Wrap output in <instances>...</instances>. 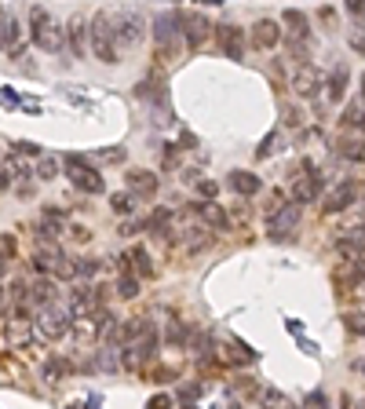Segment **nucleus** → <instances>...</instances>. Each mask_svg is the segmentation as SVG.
<instances>
[{
    "label": "nucleus",
    "instance_id": "1",
    "mask_svg": "<svg viewBox=\"0 0 365 409\" xmlns=\"http://www.w3.org/2000/svg\"><path fill=\"white\" fill-rule=\"evenodd\" d=\"M29 22H33L29 37H33V44L40 52H62V48H66V29H62L44 8H29Z\"/></svg>",
    "mask_w": 365,
    "mask_h": 409
},
{
    "label": "nucleus",
    "instance_id": "2",
    "mask_svg": "<svg viewBox=\"0 0 365 409\" xmlns=\"http://www.w3.org/2000/svg\"><path fill=\"white\" fill-rule=\"evenodd\" d=\"M110 26H114V41L117 44H128V48L147 37V15H142L139 8H117V11H110Z\"/></svg>",
    "mask_w": 365,
    "mask_h": 409
},
{
    "label": "nucleus",
    "instance_id": "3",
    "mask_svg": "<svg viewBox=\"0 0 365 409\" xmlns=\"http://www.w3.org/2000/svg\"><path fill=\"white\" fill-rule=\"evenodd\" d=\"M88 37H91V52H95V59L106 62V66H114V62H117V44H114V26H110V8L91 15Z\"/></svg>",
    "mask_w": 365,
    "mask_h": 409
},
{
    "label": "nucleus",
    "instance_id": "4",
    "mask_svg": "<svg viewBox=\"0 0 365 409\" xmlns=\"http://www.w3.org/2000/svg\"><path fill=\"white\" fill-rule=\"evenodd\" d=\"M70 325H73V315H70V307L66 303H47L37 310V322H33V329L40 340H62L70 333Z\"/></svg>",
    "mask_w": 365,
    "mask_h": 409
},
{
    "label": "nucleus",
    "instance_id": "5",
    "mask_svg": "<svg viewBox=\"0 0 365 409\" xmlns=\"http://www.w3.org/2000/svg\"><path fill=\"white\" fill-rule=\"evenodd\" d=\"M66 175H70V183H73L77 190H84V194H103V190H106L103 175L95 172L91 165H84V157H77V154L66 157Z\"/></svg>",
    "mask_w": 365,
    "mask_h": 409
},
{
    "label": "nucleus",
    "instance_id": "6",
    "mask_svg": "<svg viewBox=\"0 0 365 409\" xmlns=\"http://www.w3.org/2000/svg\"><path fill=\"white\" fill-rule=\"evenodd\" d=\"M179 37V15L176 11H161L154 19V41H157V59H168L172 55V41Z\"/></svg>",
    "mask_w": 365,
    "mask_h": 409
},
{
    "label": "nucleus",
    "instance_id": "7",
    "mask_svg": "<svg viewBox=\"0 0 365 409\" xmlns=\"http://www.w3.org/2000/svg\"><path fill=\"white\" fill-rule=\"evenodd\" d=\"M355 198H358V183H355V179H340V183L322 198V212H325V216H332V212H343L347 205H355Z\"/></svg>",
    "mask_w": 365,
    "mask_h": 409
},
{
    "label": "nucleus",
    "instance_id": "8",
    "mask_svg": "<svg viewBox=\"0 0 365 409\" xmlns=\"http://www.w3.org/2000/svg\"><path fill=\"white\" fill-rule=\"evenodd\" d=\"M179 15V26H183V34H186V48H190V52H198V48H201V41L204 37H209V19H204V15L201 11H176Z\"/></svg>",
    "mask_w": 365,
    "mask_h": 409
},
{
    "label": "nucleus",
    "instance_id": "9",
    "mask_svg": "<svg viewBox=\"0 0 365 409\" xmlns=\"http://www.w3.org/2000/svg\"><path fill=\"white\" fill-rule=\"evenodd\" d=\"M299 99H314L318 95V88H322V70L318 66H296V73H292V85H289Z\"/></svg>",
    "mask_w": 365,
    "mask_h": 409
},
{
    "label": "nucleus",
    "instance_id": "10",
    "mask_svg": "<svg viewBox=\"0 0 365 409\" xmlns=\"http://www.w3.org/2000/svg\"><path fill=\"white\" fill-rule=\"evenodd\" d=\"M103 292H106V289H95V285L77 289L73 296H70V315H77V318L95 315V310H99V303H103Z\"/></svg>",
    "mask_w": 365,
    "mask_h": 409
},
{
    "label": "nucleus",
    "instance_id": "11",
    "mask_svg": "<svg viewBox=\"0 0 365 409\" xmlns=\"http://www.w3.org/2000/svg\"><path fill=\"white\" fill-rule=\"evenodd\" d=\"M212 245V231L209 227H186L179 234V256H201Z\"/></svg>",
    "mask_w": 365,
    "mask_h": 409
},
{
    "label": "nucleus",
    "instance_id": "12",
    "mask_svg": "<svg viewBox=\"0 0 365 409\" xmlns=\"http://www.w3.org/2000/svg\"><path fill=\"white\" fill-rule=\"evenodd\" d=\"M299 223V205H292V201H285L274 216H267V231H271L274 238H285L292 231V227Z\"/></svg>",
    "mask_w": 365,
    "mask_h": 409
},
{
    "label": "nucleus",
    "instance_id": "13",
    "mask_svg": "<svg viewBox=\"0 0 365 409\" xmlns=\"http://www.w3.org/2000/svg\"><path fill=\"white\" fill-rule=\"evenodd\" d=\"M66 37H70V52H73V59H84L88 55V19L81 11L73 15V19L66 22Z\"/></svg>",
    "mask_w": 365,
    "mask_h": 409
},
{
    "label": "nucleus",
    "instance_id": "14",
    "mask_svg": "<svg viewBox=\"0 0 365 409\" xmlns=\"http://www.w3.org/2000/svg\"><path fill=\"white\" fill-rule=\"evenodd\" d=\"M248 41H252V48L267 52V48H274V44L281 41V29H278V22H274V19H260L256 26L248 29Z\"/></svg>",
    "mask_w": 365,
    "mask_h": 409
},
{
    "label": "nucleus",
    "instance_id": "15",
    "mask_svg": "<svg viewBox=\"0 0 365 409\" xmlns=\"http://www.w3.org/2000/svg\"><path fill=\"white\" fill-rule=\"evenodd\" d=\"M322 194V175H304L292 183V205H311Z\"/></svg>",
    "mask_w": 365,
    "mask_h": 409
},
{
    "label": "nucleus",
    "instance_id": "16",
    "mask_svg": "<svg viewBox=\"0 0 365 409\" xmlns=\"http://www.w3.org/2000/svg\"><path fill=\"white\" fill-rule=\"evenodd\" d=\"M157 187H161V183H157L154 172H147V168H132L128 172V190L135 194V198H154Z\"/></svg>",
    "mask_w": 365,
    "mask_h": 409
},
{
    "label": "nucleus",
    "instance_id": "17",
    "mask_svg": "<svg viewBox=\"0 0 365 409\" xmlns=\"http://www.w3.org/2000/svg\"><path fill=\"white\" fill-rule=\"evenodd\" d=\"M194 212H198V216H201V223L204 227H212V231H227V227H230V216H227V212L223 208H219L216 201H198L194 205Z\"/></svg>",
    "mask_w": 365,
    "mask_h": 409
},
{
    "label": "nucleus",
    "instance_id": "18",
    "mask_svg": "<svg viewBox=\"0 0 365 409\" xmlns=\"http://www.w3.org/2000/svg\"><path fill=\"white\" fill-rule=\"evenodd\" d=\"M22 26L19 22H15V19H8L4 22V29H0V48H4V52L11 55V59H19L22 55Z\"/></svg>",
    "mask_w": 365,
    "mask_h": 409
},
{
    "label": "nucleus",
    "instance_id": "19",
    "mask_svg": "<svg viewBox=\"0 0 365 409\" xmlns=\"http://www.w3.org/2000/svg\"><path fill=\"white\" fill-rule=\"evenodd\" d=\"M219 44H223L227 59H241L245 55V34L237 26H219Z\"/></svg>",
    "mask_w": 365,
    "mask_h": 409
},
{
    "label": "nucleus",
    "instance_id": "20",
    "mask_svg": "<svg viewBox=\"0 0 365 409\" xmlns=\"http://www.w3.org/2000/svg\"><path fill=\"white\" fill-rule=\"evenodd\" d=\"M227 187H230L234 194H241V198H252V194H260V190H263V179H260V175H252V172H230Z\"/></svg>",
    "mask_w": 365,
    "mask_h": 409
},
{
    "label": "nucleus",
    "instance_id": "21",
    "mask_svg": "<svg viewBox=\"0 0 365 409\" xmlns=\"http://www.w3.org/2000/svg\"><path fill=\"white\" fill-rule=\"evenodd\" d=\"M219 362H227V366H248V362H256V351H248L245 343H223L219 347Z\"/></svg>",
    "mask_w": 365,
    "mask_h": 409
},
{
    "label": "nucleus",
    "instance_id": "22",
    "mask_svg": "<svg viewBox=\"0 0 365 409\" xmlns=\"http://www.w3.org/2000/svg\"><path fill=\"white\" fill-rule=\"evenodd\" d=\"M285 26H289V44H307L311 29H307V15L304 11H285Z\"/></svg>",
    "mask_w": 365,
    "mask_h": 409
},
{
    "label": "nucleus",
    "instance_id": "23",
    "mask_svg": "<svg viewBox=\"0 0 365 409\" xmlns=\"http://www.w3.org/2000/svg\"><path fill=\"white\" fill-rule=\"evenodd\" d=\"M343 95H347V66L340 62V66L332 70V77H329V92H325V99H329V103H343Z\"/></svg>",
    "mask_w": 365,
    "mask_h": 409
},
{
    "label": "nucleus",
    "instance_id": "24",
    "mask_svg": "<svg viewBox=\"0 0 365 409\" xmlns=\"http://www.w3.org/2000/svg\"><path fill=\"white\" fill-rule=\"evenodd\" d=\"M336 154L340 157H347V161H365V143L362 139H340V146H336Z\"/></svg>",
    "mask_w": 365,
    "mask_h": 409
},
{
    "label": "nucleus",
    "instance_id": "25",
    "mask_svg": "<svg viewBox=\"0 0 365 409\" xmlns=\"http://www.w3.org/2000/svg\"><path fill=\"white\" fill-rule=\"evenodd\" d=\"M340 124L343 128H365V110H362V103H351L343 110V117H340Z\"/></svg>",
    "mask_w": 365,
    "mask_h": 409
},
{
    "label": "nucleus",
    "instance_id": "26",
    "mask_svg": "<svg viewBox=\"0 0 365 409\" xmlns=\"http://www.w3.org/2000/svg\"><path fill=\"white\" fill-rule=\"evenodd\" d=\"M124 256H128V259H135V274H142V278H150V274H154V267H150V256H147V249H139V245H135V249H128V252H124Z\"/></svg>",
    "mask_w": 365,
    "mask_h": 409
},
{
    "label": "nucleus",
    "instance_id": "27",
    "mask_svg": "<svg viewBox=\"0 0 365 409\" xmlns=\"http://www.w3.org/2000/svg\"><path fill=\"white\" fill-rule=\"evenodd\" d=\"M33 303H40V307H47V303H55V285L52 282H33Z\"/></svg>",
    "mask_w": 365,
    "mask_h": 409
},
{
    "label": "nucleus",
    "instance_id": "28",
    "mask_svg": "<svg viewBox=\"0 0 365 409\" xmlns=\"http://www.w3.org/2000/svg\"><path fill=\"white\" fill-rule=\"evenodd\" d=\"M347 329H351L355 336H365V303L347 310Z\"/></svg>",
    "mask_w": 365,
    "mask_h": 409
},
{
    "label": "nucleus",
    "instance_id": "29",
    "mask_svg": "<svg viewBox=\"0 0 365 409\" xmlns=\"http://www.w3.org/2000/svg\"><path fill=\"white\" fill-rule=\"evenodd\" d=\"M55 175H59V157H40L37 161V179L47 183V179H55Z\"/></svg>",
    "mask_w": 365,
    "mask_h": 409
},
{
    "label": "nucleus",
    "instance_id": "30",
    "mask_svg": "<svg viewBox=\"0 0 365 409\" xmlns=\"http://www.w3.org/2000/svg\"><path fill=\"white\" fill-rule=\"evenodd\" d=\"M55 278H62V282H70V278H77V259H70V256H62L59 264H55V271H52Z\"/></svg>",
    "mask_w": 365,
    "mask_h": 409
},
{
    "label": "nucleus",
    "instance_id": "31",
    "mask_svg": "<svg viewBox=\"0 0 365 409\" xmlns=\"http://www.w3.org/2000/svg\"><path fill=\"white\" fill-rule=\"evenodd\" d=\"M110 208L117 212V216H132V194H114V198H110Z\"/></svg>",
    "mask_w": 365,
    "mask_h": 409
},
{
    "label": "nucleus",
    "instance_id": "32",
    "mask_svg": "<svg viewBox=\"0 0 365 409\" xmlns=\"http://www.w3.org/2000/svg\"><path fill=\"white\" fill-rule=\"evenodd\" d=\"M117 289H121V296H124V300H135V296H139V278H132V274H121Z\"/></svg>",
    "mask_w": 365,
    "mask_h": 409
},
{
    "label": "nucleus",
    "instance_id": "33",
    "mask_svg": "<svg viewBox=\"0 0 365 409\" xmlns=\"http://www.w3.org/2000/svg\"><path fill=\"white\" fill-rule=\"evenodd\" d=\"M62 376H66V366H62L59 358H52V362L44 366V380H47V384H59Z\"/></svg>",
    "mask_w": 365,
    "mask_h": 409
},
{
    "label": "nucleus",
    "instance_id": "34",
    "mask_svg": "<svg viewBox=\"0 0 365 409\" xmlns=\"http://www.w3.org/2000/svg\"><path fill=\"white\" fill-rule=\"evenodd\" d=\"M347 44H351V52L365 55V26H355L351 34H347Z\"/></svg>",
    "mask_w": 365,
    "mask_h": 409
},
{
    "label": "nucleus",
    "instance_id": "35",
    "mask_svg": "<svg viewBox=\"0 0 365 409\" xmlns=\"http://www.w3.org/2000/svg\"><path fill=\"white\" fill-rule=\"evenodd\" d=\"M260 402L267 406V409H278L285 399H281V391H274V387H267V391H260Z\"/></svg>",
    "mask_w": 365,
    "mask_h": 409
},
{
    "label": "nucleus",
    "instance_id": "36",
    "mask_svg": "<svg viewBox=\"0 0 365 409\" xmlns=\"http://www.w3.org/2000/svg\"><path fill=\"white\" fill-rule=\"evenodd\" d=\"M95 366H99V369H117V366H121V358H117L114 351H99V358H95Z\"/></svg>",
    "mask_w": 365,
    "mask_h": 409
},
{
    "label": "nucleus",
    "instance_id": "37",
    "mask_svg": "<svg viewBox=\"0 0 365 409\" xmlns=\"http://www.w3.org/2000/svg\"><path fill=\"white\" fill-rule=\"evenodd\" d=\"M95 271H99V264H95V259H77V278H91Z\"/></svg>",
    "mask_w": 365,
    "mask_h": 409
},
{
    "label": "nucleus",
    "instance_id": "38",
    "mask_svg": "<svg viewBox=\"0 0 365 409\" xmlns=\"http://www.w3.org/2000/svg\"><path fill=\"white\" fill-rule=\"evenodd\" d=\"M95 157L99 161H124V146H110V150H99Z\"/></svg>",
    "mask_w": 365,
    "mask_h": 409
},
{
    "label": "nucleus",
    "instance_id": "39",
    "mask_svg": "<svg viewBox=\"0 0 365 409\" xmlns=\"http://www.w3.org/2000/svg\"><path fill=\"white\" fill-rule=\"evenodd\" d=\"M347 15L358 19V22H365V0H351V4H347Z\"/></svg>",
    "mask_w": 365,
    "mask_h": 409
},
{
    "label": "nucleus",
    "instance_id": "40",
    "mask_svg": "<svg viewBox=\"0 0 365 409\" xmlns=\"http://www.w3.org/2000/svg\"><path fill=\"white\" fill-rule=\"evenodd\" d=\"M15 154L19 157H37L40 150H37V143H15Z\"/></svg>",
    "mask_w": 365,
    "mask_h": 409
},
{
    "label": "nucleus",
    "instance_id": "41",
    "mask_svg": "<svg viewBox=\"0 0 365 409\" xmlns=\"http://www.w3.org/2000/svg\"><path fill=\"white\" fill-rule=\"evenodd\" d=\"M179 395H183L186 402H194V399L201 395V384H183V387H179Z\"/></svg>",
    "mask_w": 365,
    "mask_h": 409
},
{
    "label": "nucleus",
    "instance_id": "42",
    "mask_svg": "<svg viewBox=\"0 0 365 409\" xmlns=\"http://www.w3.org/2000/svg\"><path fill=\"white\" fill-rule=\"evenodd\" d=\"M147 409H172V399H168V395H154V399L147 402Z\"/></svg>",
    "mask_w": 365,
    "mask_h": 409
},
{
    "label": "nucleus",
    "instance_id": "43",
    "mask_svg": "<svg viewBox=\"0 0 365 409\" xmlns=\"http://www.w3.org/2000/svg\"><path fill=\"white\" fill-rule=\"evenodd\" d=\"M299 124H304V113H299V110L285 113V128H299Z\"/></svg>",
    "mask_w": 365,
    "mask_h": 409
},
{
    "label": "nucleus",
    "instance_id": "44",
    "mask_svg": "<svg viewBox=\"0 0 365 409\" xmlns=\"http://www.w3.org/2000/svg\"><path fill=\"white\" fill-rule=\"evenodd\" d=\"M198 190L204 194V198H216V190H219V187H216V183H209V179H201V183H198Z\"/></svg>",
    "mask_w": 365,
    "mask_h": 409
},
{
    "label": "nucleus",
    "instance_id": "45",
    "mask_svg": "<svg viewBox=\"0 0 365 409\" xmlns=\"http://www.w3.org/2000/svg\"><path fill=\"white\" fill-rule=\"evenodd\" d=\"M183 183L198 187V183H201V172H198V168H186V172H183Z\"/></svg>",
    "mask_w": 365,
    "mask_h": 409
},
{
    "label": "nucleus",
    "instance_id": "46",
    "mask_svg": "<svg viewBox=\"0 0 365 409\" xmlns=\"http://www.w3.org/2000/svg\"><path fill=\"white\" fill-rule=\"evenodd\" d=\"M322 22L332 26V22H336V11H332V8H322Z\"/></svg>",
    "mask_w": 365,
    "mask_h": 409
},
{
    "label": "nucleus",
    "instance_id": "47",
    "mask_svg": "<svg viewBox=\"0 0 365 409\" xmlns=\"http://www.w3.org/2000/svg\"><path fill=\"white\" fill-rule=\"evenodd\" d=\"M70 234H73V241H88V238H91V234L84 231V227H73V231H70Z\"/></svg>",
    "mask_w": 365,
    "mask_h": 409
},
{
    "label": "nucleus",
    "instance_id": "48",
    "mask_svg": "<svg viewBox=\"0 0 365 409\" xmlns=\"http://www.w3.org/2000/svg\"><path fill=\"white\" fill-rule=\"evenodd\" d=\"M358 256H362V259H365V231H362V234H358Z\"/></svg>",
    "mask_w": 365,
    "mask_h": 409
},
{
    "label": "nucleus",
    "instance_id": "49",
    "mask_svg": "<svg viewBox=\"0 0 365 409\" xmlns=\"http://www.w3.org/2000/svg\"><path fill=\"white\" fill-rule=\"evenodd\" d=\"M8 274V259H0V278H4Z\"/></svg>",
    "mask_w": 365,
    "mask_h": 409
},
{
    "label": "nucleus",
    "instance_id": "50",
    "mask_svg": "<svg viewBox=\"0 0 365 409\" xmlns=\"http://www.w3.org/2000/svg\"><path fill=\"white\" fill-rule=\"evenodd\" d=\"M362 99H365V73H362Z\"/></svg>",
    "mask_w": 365,
    "mask_h": 409
},
{
    "label": "nucleus",
    "instance_id": "51",
    "mask_svg": "<svg viewBox=\"0 0 365 409\" xmlns=\"http://www.w3.org/2000/svg\"><path fill=\"white\" fill-rule=\"evenodd\" d=\"M0 303H4V289H0Z\"/></svg>",
    "mask_w": 365,
    "mask_h": 409
},
{
    "label": "nucleus",
    "instance_id": "52",
    "mask_svg": "<svg viewBox=\"0 0 365 409\" xmlns=\"http://www.w3.org/2000/svg\"><path fill=\"white\" fill-rule=\"evenodd\" d=\"M70 409H84V406H70Z\"/></svg>",
    "mask_w": 365,
    "mask_h": 409
},
{
    "label": "nucleus",
    "instance_id": "53",
    "mask_svg": "<svg viewBox=\"0 0 365 409\" xmlns=\"http://www.w3.org/2000/svg\"><path fill=\"white\" fill-rule=\"evenodd\" d=\"M362 409H365V402H362Z\"/></svg>",
    "mask_w": 365,
    "mask_h": 409
}]
</instances>
